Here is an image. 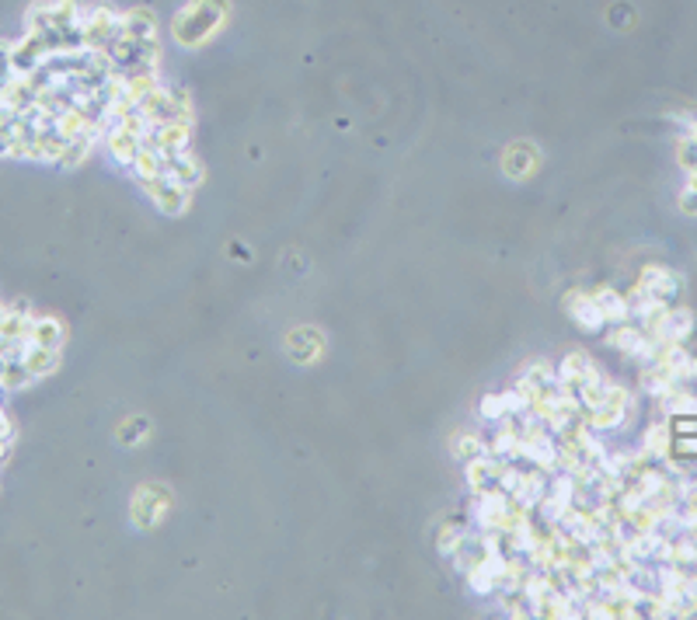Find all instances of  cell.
<instances>
[{
	"mask_svg": "<svg viewBox=\"0 0 697 620\" xmlns=\"http://www.w3.org/2000/svg\"><path fill=\"white\" fill-rule=\"evenodd\" d=\"M680 161H684V171L691 175L687 189H684V209L697 213V133L684 137V150H680Z\"/></svg>",
	"mask_w": 697,
	"mask_h": 620,
	"instance_id": "cell-4",
	"label": "cell"
},
{
	"mask_svg": "<svg viewBox=\"0 0 697 620\" xmlns=\"http://www.w3.org/2000/svg\"><path fill=\"white\" fill-rule=\"evenodd\" d=\"M147 195L157 202V209L161 213H168V216H175V213H182L188 202V185H182L178 178H171V175H161V178H154V182H147L143 185Z\"/></svg>",
	"mask_w": 697,
	"mask_h": 620,
	"instance_id": "cell-2",
	"label": "cell"
},
{
	"mask_svg": "<svg viewBox=\"0 0 697 620\" xmlns=\"http://www.w3.org/2000/svg\"><path fill=\"white\" fill-rule=\"evenodd\" d=\"M21 363L28 366V373L36 377V381H43L49 377L56 366H59V349H43V345H25V352H21Z\"/></svg>",
	"mask_w": 697,
	"mask_h": 620,
	"instance_id": "cell-3",
	"label": "cell"
},
{
	"mask_svg": "<svg viewBox=\"0 0 697 620\" xmlns=\"http://www.w3.org/2000/svg\"><path fill=\"white\" fill-rule=\"evenodd\" d=\"M28 341L32 345H43V349H59L63 345V325L56 318H32Z\"/></svg>",
	"mask_w": 697,
	"mask_h": 620,
	"instance_id": "cell-5",
	"label": "cell"
},
{
	"mask_svg": "<svg viewBox=\"0 0 697 620\" xmlns=\"http://www.w3.org/2000/svg\"><path fill=\"white\" fill-rule=\"evenodd\" d=\"M227 18V4L224 0H188L175 21V35L186 43V46H195L202 43L220 21Z\"/></svg>",
	"mask_w": 697,
	"mask_h": 620,
	"instance_id": "cell-1",
	"label": "cell"
},
{
	"mask_svg": "<svg viewBox=\"0 0 697 620\" xmlns=\"http://www.w3.org/2000/svg\"><path fill=\"white\" fill-rule=\"evenodd\" d=\"M11 49H14V43L0 39V98H4V91L11 88V81L18 77V74H14V56H11Z\"/></svg>",
	"mask_w": 697,
	"mask_h": 620,
	"instance_id": "cell-6",
	"label": "cell"
}]
</instances>
